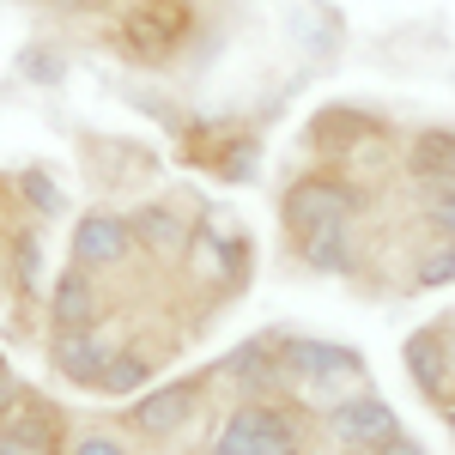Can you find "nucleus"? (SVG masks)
Here are the masks:
<instances>
[{
  "label": "nucleus",
  "instance_id": "f257e3e1",
  "mask_svg": "<svg viewBox=\"0 0 455 455\" xmlns=\"http://www.w3.org/2000/svg\"><path fill=\"white\" fill-rule=\"evenodd\" d=\"M304 158L315 164H334V171L358 176V182H383V176L401 171V134H395V122H388L383 109L371 104H352V98H334V104H322L304 122Z\"/></svg>",
  "mask_w": 455,
  "mask_h": 455
},
{
  "label": "nucleus",
  "instance_id": "f03ea898",
  "mask_svg": "<svg viewBox=\"0 0 455 455\" xmlns=\"http://www.w3.org/2000/svg\"><path fill=\"white\" fill-rule=\"evenodd\" d=\"M207 31L201 0H122L116 25H109V49L134 73H171L195 55V36Z\"/></svg>",
  "mask_w": 455,
  "mask_h": 455
},
{
  "label": "nucleus",
  "instance_id": "7ed1b4c3",
  "mask_svg": "<svg viewBox=\"0 0 455 455\" xmlns=\"http://www.w3.org/2000/svg\"><path fill=\"white\" fill-rule=\"evenodd\" d=\"M280 340V371L291 401L304 407H328L352 388H371V358L352 347V340H334V334H310V328H274Z\"/></svg>",
  "mask_w": 455,
  "mask_h": 455
},
{
  "label": "nucleus",
  "instance_id": "20e7f679",
  "mask_svg": "<svg viewBox=\"0 0 455 455\" xmlns=\"http://www.w3.org/2000/svg\"><path fill=\"white\" fill-rule=\"evenodd\" d=\"M315 419L304 401H225L201 455H310Z\"/></svg>",
  "mask_w": 455,
  "mask_h": 455
},
{
  "label": "nucleus",
  "instance_id": "39448f33",
  "mask_svg": "<svg viewBox=\"0 0 455 455\" xmlns=\"http://www.w3.org/2000/svg\"><path fill=\"white\" fill-rule=\"evenodd\" d=\"M188 291H201L207 298V315H219L225 304H237L249 285H255V237H249L243 225H225V219H201L195 225V237H188V255H182V267H176Z\"/></svg>",
  "mask_w": 455,
  "mask_h": 455
},
{
  "label": "nucleus",
  "instance_id": "423d86ee",
  "mask_svg": "<svg viewBox=\"0 0 455 455\" xmlns=\"http://www.w3.org/2000/svg\"><path fill=\"white\" fill-rule=\"evenodd\" d=\"M371 201H377L371 182L334 171V164H304V171H291V182L280 188V231H285V243H291V237H304L315 225L371 219Z\"/></svg>",
  "mask_w": 455,
  "mask_h": 455
},
{
  "label": "nucleus",
  "instance_id": "0eeeda50",
  "mask_svg": "<svg viewBox=\"0 0 455 455\" xmlns=\"http://www.w3.org/2000/svg\"><path fill=\"white\" fill-rule=\"evenodd\" d=\"M212 401V383L207 371H182V377H158L152 388H140L134 401H122L116 407V425L140 443V450H164V443H176L188 425L207 413Z\"/></svg>",
  "mask_w": 455,
  "mask_h": 455
},
{
  "label": "nucleus",
  "instance_id": "6e6552de",
  "mask_svg": "<svg viewBox=\"0 0 455 455\" xmlns=\"http://www.w3.org/2000/svg\"><path fill=\"white\" fill-rule=\"evenodd\" d=\"M310 419H315V437H322L328 450H340V455H371L377 443H388V437L407 431V425H401V407H395L388 395H377V388H352L340 401L315 407Z\"/></svg>",
  "mask_w": 455,
  "mask_h": 455
},
{
  "label": "nucleus",
  "instance_id": "1a4fd4ad",
  "mask_svg": "<svg viewBox=\"0 0 455 455\" xmlns=\"http://www.w3.org/2000/svg\"><path fill=\"white\" fill-rule=\"evenodd\" d=\"M68 261L98 274V280H116L140 261V243H134V225H128V207L116 201H92L85 212H73L68 225Z\"/></svg>",
  "mask_w": 455,
  "mask_h": 455
},
{
  "label": "nucleus",
  "instance_id": "9d476101",
  "mask_svg": "<svg viewBox=\"0 0 455 455\" xmlns=\"http://www.w3.org/2000/svg\"><path fill=\"white\" fill-rule=\"evenodd\" d=\"M207 383H212V395H225V401H291L285 371H280V340H274V328L243 334L237 347H225L207 364Z\"/></svg>",
  "mask_w": 455,
  "mask_h": 455
},
{
  "label": "nucleus",
  "instance_id": "9b49d317",
  "mask_svg": "<svg viewBox=\"0 0 455 455\" xmlns=\"http://www.w3.org/2000/svg\"><path fill=\"white\" fill-rule=\"evenodd\" d=\"M401 371H407L413 395L443 419L455 407V315L419 322V328L401 340Z\"/></svg>",
  "mask_w": 455,
  "mask_h": 455
},
{
  "label": "nucleus",
  "instance_id": "f8f14e48",
  "mask_svg": "<svg viewBox=\"0 0 455 455\" xmlns=\"http://www.w3.org/2000/svg\"><path fill=\"white\" fill-rule=\"evenodd\" d=\"M109 310H116L109 280H98V274L61 261V267L49 274V285H43V310H36V322H43V334H73V328H104Z\"/></svg>",
  "mask_w": 455,
  "mask_h": 455
},
{
  "label": "nucleus",
  "instance_id": "ddd939ff",
  "mask_svg": "<svg viewBox=\"0 0 455 455\" xmlns=\"http://www.w3.org/2000/svg\"><path fill=\"white\" fill-rule=\"evenodd\" d=\"M79 152H85V171L104 195H128V188H146L164 176V152L134 140V134H79Z\"/></svg>",
  "mask_w": 455,
  "mask_h": 455
},
{
  "label": "nucleus",
  "instance_id": "4468645a",
  "mask_svg": "<svg viewBox=\"0 0 455 455\" xmlns=\"http://www.w3.org/2000/svg\"><path fill=\"white\" fill-rule=\"evenodd\" d=\"M0 267H6V298L25 315H36L43 285H49V225H36V219L0 225Z\"/></svg>",
  "mask_w": 455,
  "mask_h": 455
},
{
  "label": "nucleus",
  "instance_id": "2eb2a0df",
  "mask_svg": "<svg viewBox=\"0 0 455 455\" xmlns=\"http://www.w3.org/2000/svg\"><path fill=\"white\" fill-rule=\"evenodd\" d=\"M212 207H182V201H134L128 207V225H134V243L152 267H182V255H188V237H195V225L207 219Z\"/></svg>",
  "mask_w": 455,
  "mask_h": 455
},
{
  "label": "nucleus",
  "instance_id": "dca6fc26",
  "mask_svg": "<svg viewBox=\"0 0 455 455\" xmlns=\"http://www.w3.org/2000/svg\"><path fill=\"white\" fill-rule=\"evenodd\" d=\"M291 255L298 267L315 274V280H364L371 267V243H364V219H347V225H315L304 237H291Z\"/></svg>",
  "mask_w": 455,
  "mask_h": 455
},
{
  "label": "nucleus",
  "instance_id": "f3484780",
  "mask_svg": "<svg viewBox=\"0 0 455 455\" xmlns=\"http://www.w3.org/2000/svg\"><path fill=\"white\" fill-rule=\"evenodd\" d=\"M68 407L43 388H25L0 419V455H61L68 450Z\"/></svg>",
  "mask_w": 455,
  "mask_h": 455
},
{
  "label": "nucleus",
  "instance_id": "a211bd4d",
  "mask_svg": "<svg viewBox=\"0 0 455 455\" xmlns=\"http://www.w3.org/2000/svg\"><path fill=\"white\" fill-rule=\"evenodd\" d=\"M116 328H73V334H43V358H49V371L61 377L68 388L79 395H98V377H104L109 352H116Z\"/></svg>",
  "mask_w": 455,
  "mask_h": 455
},
{
  "label": "nucleus",
  "instance_id": "6ab92c4d",
  "mask_svg": "<svg viewBox=\"0 0 455 455\" xmlns=\"http://www.w3.org/2000/svg\"><path fill=\"white\" fill-rule=\"evenodd\" d=\"M164 377V347L158 340H146V334H128V340H116V352H109L104 377H98V395L104 401H134L140 388H152Z\"/></svg>",
  "mask_w": 455,
  "mask_h": 455
},
{
  "label": "nucleus",
  "instance_id": "aec40b11",
  "mask_svg": "<svg viewBox=\"0 0 455 455\" xmlns=\"http://www.w3.org/2000/svg\"><path fill=\"white\" fill-rule=\"evenodd\" d=\"M0 188H6V201L19 207V219H36V225H55V219L73 212L68 188H61V176L49 171V164H19V171L0 176Z\"/></svg>",
  "mask_w": 455,
  "mask_h": 455
},
{
  "label": "nucleus",
  "instance_id": "412c9836",
  "mask_svg": "<svg viewBox=\"0 0 455 455\" xmlns=\"http://www.w3.org/2000/svg\"><path fill=\"white\" fill-rule=\"evenodd\" d=\"M401 176L425 188V182H455V128L450 122H431V128H413L401 140Z\"/></svg>",
  "mask_w": 455,
  "mask_h": 455
},
{
  "label": "nucleus",
  "instance_id": "4be33fe9",
  "mask_svg": "<svg viewBox=\"0 0 455 455\" xmlns=\"http://www.w3.org/2000/svg\"><path fill=\"white\" fill-rule=\"evenodd\" d=\"M12 68H19V79L25 85H36V92H55V85H68V49L61 43H49V36H31L19 55H12Z\"/></svg>",
  "mask_w": 455,
  "mask_h": 455
},
{
  "label": "nucleus",
  "instance_id": "5701e85b",
  "mask_svg": "<svg viewBox=\"0 0 455 455\" xmlns=\"http://www.w3.org/2000/svg\"><path fill=\"white\" fill-rule=\"evenodd\" d=\"M443 285H455V243L425 237L413 255V274H407V291H443Z\"/></svg>",
  "mask_w": 455,
  "mask_h": 455
},
{
  "label": "nucleus",
  "instance_id": "b1692460",
  "mask_svg": "<svg viewBox=\"0 0 455 455\" xmlns=\"http://www.w3.org/2000/svg\"><path fill=\"white\" fill-rule=\"evenodd\" d=\"M419 231L455 243V182H425L419 188Z\"/></svg>",
  "mask_w": 455,
  "mask_h": 455
},
{
  "label": "nucleus",
  "instance_id": "393cba45",
  "mask_svg": "<svg viewBox=\"0 0 455 455\" xmlns=\"http://www.w3.org/2000/svg\"><path fill=\"white\" fill-rule=\"evenodd\" d=\"M61 455H140V443L122 425H79V431H68Z\"/></svg>",
  "mask_w": 455,
  "mask_h": 455
},
{
  "label": "nucleus",
  "instance_id": "a878e982",
  "mask_svg": "<svg viewBox=\"0 0 455 455\" xmlns=\"http://www.w3.org/2000/svg\"><path fill=\"white\" fill-rule=\"evenodd\" d=\"M43 6L61 12V19H116L122 0H43Z\"/></svg>",
  "mask_w": 455,
  "mask_h": 455
},
{
  "label": "nucleus",
  "instance_id": "bb28decb",
  "mask_svg": "<svg viewBox=\"0 0 455 455\" xmlns=\"http://www.w3.org/2000/svg\"><path fill=\"white\" fill-rule=\"evenodd\" d=\"M25 377H19V371H12V364H6V371H0V419H6V413H12V401H19V395H25Z\"/></svg>",
  "mask_w": 455,
  "mask_h": 455
},
{
  "label": "nucleus",
  "instance_id": "cd10ccee",
  "mask_svg": "<svg viewBox=\"0 0 455 455\" xmlns=\"http://www.w3.org/2000/svg\"><path fill=\"white\" fill-rule=\"evenodd\" d=\"M371 455H431V450H425V443L413 437V431H401V437H388V443H377Z\"/></svg>",
  "mask_w": 455,
  "mask_h": 455
},
{
  "label": "nucleus",
  "instance_id": "c85d7f7f",
  "mask_svg": "<svg viewBox=\"0 0 455 455\" xmlns=\"http://www.w3.org/2000/svg\"><path fill=\"white\" fill-rule=\"evenodd\" d=\"M443 431H450V443H455V407H450V413H443Z\"/></svg>",
  "mask_w": 455,
  "mask_h": 455
},
{
  "label": "nucleus",
  "instance_id": "c756f323",
  "mask_svg": "<svg viewBox=\"0 0 455 455\" xmlns=\"http://www.w3.org/2000/svg\"><path fill=\"white\" fill-rule=\"evenodd\" d=\"M6 364H12V358H6V347H0V371H6Z\"/></svg>",
  "mask_w": 455,
  "mask_h": 455
},
{
  "label": "nucleus",
  "instance_id": "7c9ffc66",
  "mask_svg": "<svg viewBox=\"0 0 455 455\" xmlns=\"http://www.w3.org/2000/svg\"><path fill=\"white\" fill-rule=\"evenodd\" d=\"M0 195H6V188H0Z\"/></svg>",
  "mask_w": 455,
  "mask_h": 455
}]
</instances>
